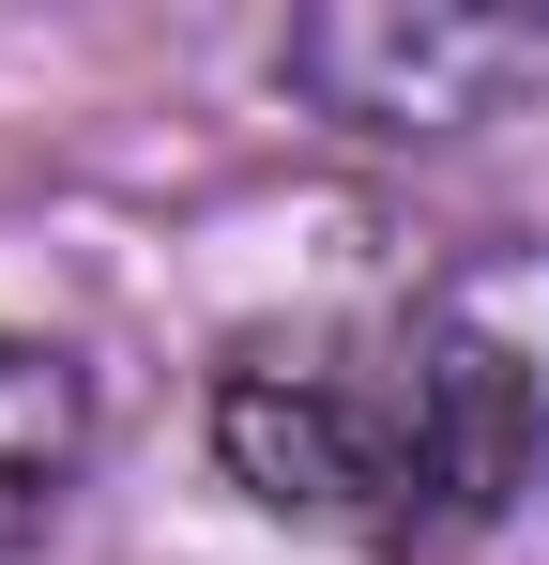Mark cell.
<instances>
[{
    "mask_svg": "<svg viewBox=\"0 0 549 565\" xmlns=\"http://www.w3.org/2000/svg\"><path fill=\"white\" fill-rule=\"evenodd\" d=\"M214 459L245 504L336 535V551H458L488 535L549 459V382L488 321L366 306L290 321L214 367Z\"/></svg>",
    "mask_w": 549,
    "mask_h": 565,
    "instance_id": "obj_1",
    "label": "cell"
},
{
    "mask_svg": "<svg viewBox=\"0 0 549 565\" xmlns=\"http://www.w3.org/2000/svg\"><path fill=\"white\" fill-rule=\"evenodd\" d=\"M274 77L366 138H458V122H504L519 93H549V31H519V15H290Z\"/></svg>",
    "mask_w": 549,
    "mask_h": 565,
    "instance_id": "obj_2",
    "label": "cell"
},
{
    "mask_svg": "<svg viewBox=\"0 0 549 565\" xmlns=\"http://www.w3.org/2000/svg\"><path fill=\"white\" fill-rule=\"evenodd\" d=\"M77 459H92V382H77V352L0 337V565L31 551L46 520H62Z\"/></svg>",
    "mask_w": 549,
    "mask_h": 565,
    "instance_id": "obj_3",
    "label": "cell"
}]
</instances>
